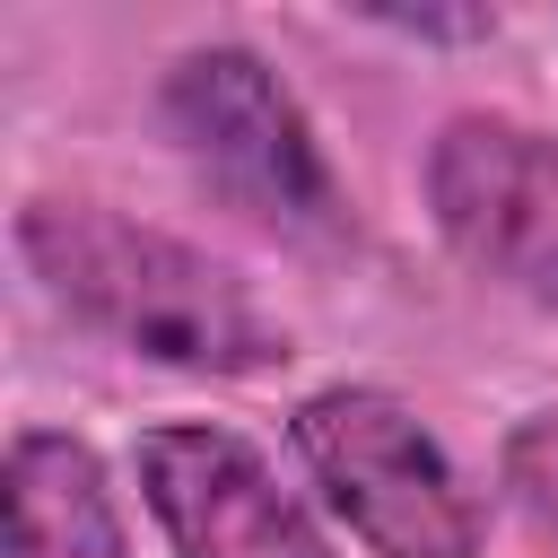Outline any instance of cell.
<instances>
[{"mask_svg":"<svg viewBox=\"0 0 558 558\" xmlns=\"http://www.w3.org/2000/svg\"><path fill=\"white\" fill-rule=\"evenodd\" d=\"M17 253L35 279L105 340L192 366V375H253L288 357V331L253 305V288L209 262L201 244L140 227L105 201H26L17 209Z\"/></svg>","mask_w":558,"mask_h":558,"instance_id":"obj_1","label":"cell"},{"mask_svg":"<svg viewBox=\"0 0 558 558\" xmlns=\"http://www.w3.org/2000/svg\"><path fill=\"white\" fill-rule=\"evenodd\" d=\"M296 453L375 558H471L480 549V506L410 401L366 392V384L314 392L296 410Z\"/></svg>","mask_w":558,"mask_h":558,"instance_id":"obj_2","label":"cell"},{"mask_svg":"<svg viewBox=\"0 0 558 558\" xmlns=\"http://www.w3.org/2000/svg\"><path fill=\"white\" fill-rule=\"evenodd\" d=\"M166 122L183 157L262 227L279 235H340V183L279 87V70L244 44H201L166 78Z\"/></svg>","mask_w":558,"mask_h":558,"instance_id":"obj_3","label":"cell"},{"mask_svg":"<svg viewBox=\"0 0 558 558\" xmlns=\"http://www.w3.org/2000/svg\"><path fill=\"white\" fill-rule=\"evenodd\" d=\"M427 209L471 270L558 305V131L453 113L427 148Z\"/></svg>","mask_w":558,"mask_h":558,"instance_id":"obj_4","label":"cell"},{"mask_svg":"<svg viewBox=\"0 0 558 558\" xmlns=\"http://www.w3.org/2000/svg\"><path fill=\"white\" fill-rule=\"evenodd\" d=\"M140 488H148L174 558H331V541L270 480V462L227 427L140 436Z\"/></svg>","mask_w":558,"mask_h":558,"instance_id":"obj_5","label":"cell"},{"mask_svg":"<svg viewBox=\"0 0 558 558\" xmlns=\"http://www.w3.org/2000/svg\"><path fill=\"white\" fill-rule=\"evenodd\" d=\"M9 558H122V514L78 436L26 427L9 445Z\"/></svg>","mask_w":558,"mask_h":558,"instance_id":"obj_6","label":"cell"},{"mask_svg":"<svg viewBox=\"0 0 558 558\" xmlns=\"http://www.w3.org/2000/svg\"><path fill=\"white\" fill-rule=\"evenodd\" d=\"M506 497H514V514L558 549V410H541V418H523V427L506 436Z\"/></svg>","mask_w":558,"mask_h":558,"instance_id":"obj_7","label":"cell"}]
</instances>
